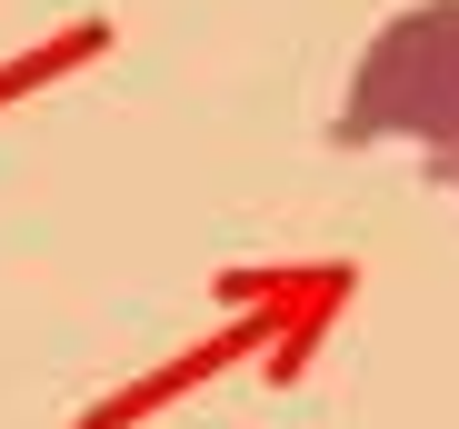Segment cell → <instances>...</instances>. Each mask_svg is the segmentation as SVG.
<instances>
[{
    "label": "cell",
    "mask_w": 459,
    "mask_h": 429,
    "mask_svg": "<svg viewBox=\"0 0 459 429\" xmlns=\"http://www.w3.org/2000/svg\"><path fill=\"white\" fill-rule=\"evenodd\" d=\"M330 140H350V150L410 140L420 170L459 190V0H420V11H400L359 50Z\"/></svg>",
    "instance_id": "6da1fadb"
}]
</instances>
